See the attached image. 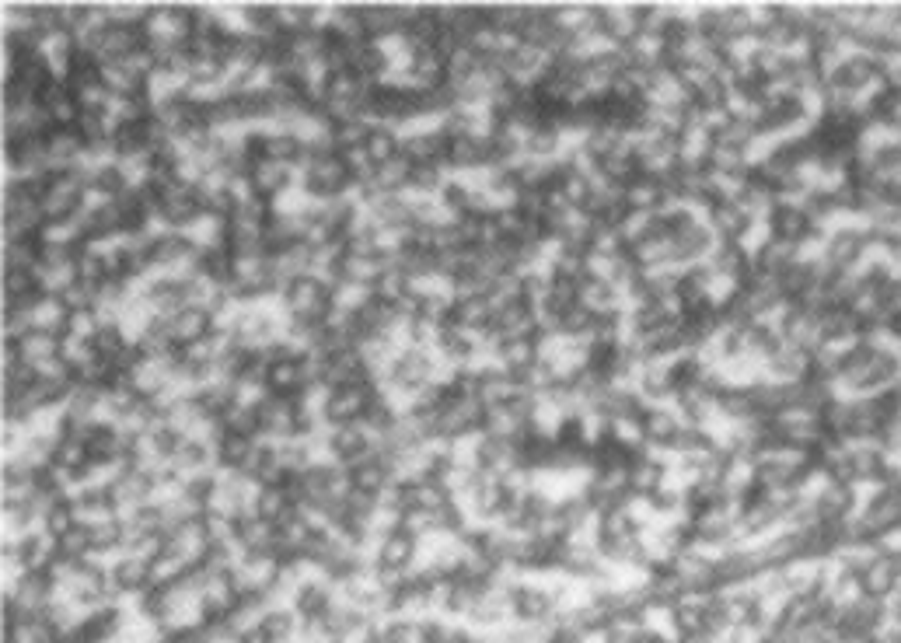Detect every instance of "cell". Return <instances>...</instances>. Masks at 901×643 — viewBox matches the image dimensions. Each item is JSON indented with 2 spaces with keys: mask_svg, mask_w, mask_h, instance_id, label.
Segmentation results:
<instances>
[{
  "mask_svg": "<svg viewBox=\"0 0 901 643\" xmlns=\"http://www.w3.org/2000/svg\"><path fill=\"white\" fill-rule=\"evenodd\" d=\"M364 151H367V158L374 161V168H385V165H392V161L402 154V140L395 137V133L388 130L385 123H374L371 126V137H367V144H364Z\"/></svg>",
  "mask_w": 901,
  "mask_h": 643,
  "instance_id": "obj_19",
  "label": "cell"
},
{
  "mask_svg": "<svg viewBox=\"0 0 901 643\" xmlns=\"http://www.w3.org/2000/svg\"><path fill=\"white\" fill-rule=\"evenodd\" d=\"M283 305L290 312V322L297 325H325L329 315L336 312V287L318 273L297 277L283 291Z\"/></svg>",
  "mask_w": 901,
  "mask_h": 643,
  "instance_id": "obj_1",
  "label": "cell"
},
{
  "mask_svg": "<svg viewBox=\"0 0 901 643\" xmlns=\"http://www.w3.org/2000/svg\"><path fill=\"white\" fill-rule=\"evenodd\" d=\"M297 507L290 504L287 490L283 486H259V493H255V504H252V514L262 521H269V525H280L283 518H290Z\"/></svg>",
  "mask_w": 901,
  "mask_h": 643,
  "instance_id": "obj_16",
  "label": "cell"
},
{
  "mask_svg": "<svg viewBox=\"0 0 901 643\" xmlns=\"http://www.w3.org/2000/svg\"><path fill=\"white\" fill-rule=\"evenodd\" d=\"M74 525H81V514H77V504L74 497H60L49 504L46 518H42V532H49L53 539H60V535H67Z\"/></svg>",
  "mask_w": 901,
  "mask_h": 643,
  "instance_id": "obj_21",
  "label": "cell"
},
{
  "mask_svg": "<svg viewBox=\"0 0 901 643\" xmlns=\"http://www.w3.org/2000/svg\"><path fill=\"white\" fill-rule=\"evenodd\" d=\"M266 392L269 395H283V399H297V395L304 392L301 353H290V357L269 360V367H266Z\"/></svg>",
  "mask_w": 901,
  "mask_h": 643,
  "instance_id": "obj_7",
  "label": "cell"
},
{
  "mask_svg": "<svg viewBox=\"0 0 901 643\" xmlns=\"http://www.w3.org/2000/svg\"><path fill=\"white\" fill-rule=\"evenodd\" d=\"M308 643H343V640H336V637H325V640H308Z\"/></svg>",
  "mask_w": 901,
  "mask_h": 643,
  "instance_id": "obj_29",
  "label": "cell"
},
{
  "mask_svg": "<svg viewBox=\"0 0 901 643\" xmlns=\"http://www.w3.org/2000/svg\"><path fill=\"white\" fill-rule=\"evenodd\" d=\"M388 643H430V623L420 619H395L385 626Z\"/></svg>",
  "mask_w": 901,
  "mask_h": 643,
  "instance_id": "obj_25",
  "label": "cell"
},
{
  "mask_svg": "<svg viewBox=\"0 0 901 643\" xmlns=\"http://www.w3.org/2000/svg\"><path fill=\"white\" fill-rule=\"evenodd\" d=\"M112 588L116 591H144L151 588V560L126 553L119 563H112Z\"/></svg>",
  "mask_w": 901,
  "mask_h": 643,
  "instance_id": "obj_12",
  "label": "cell"
},
{
  "mask_svg": "<svg viewBox=\"0 0 901 643\" xmlns=\"http://www.w3.org/2000/svg\"><path fill=\"white\" fill-rule=\"evenodd\" d=\"M56 553L70 556V560H88L91 556V525L88 521H81V525H74L67 535H60V539H56Z\"/></svg>",
  "mask_w": 901,
  "mask_h": 643,
  "instance_id": "obj_23",
  "label": "cell"
},
{
  "mask_svg": "<svg viewBox=\"0 0 901 643\" xmlns=\"http://www.w3.org/2000/svg\"><path fill=\"white\" fill-rule=\"evenodd\" d=\"M290 179H294V172H290L287 165L259 161V165H252V172H248V193L259 196V200H273V196H280L283 189H290Z\"/></svg>",
  "mask_w": 901,
  "mask_h": 643,
  "instance_id": "obj_10",
  "label": "cell"
},
{
  "mask_svg": "<svg viewBox=\"0 0 901 643\" xmlns=\"http://www.w3.org/2000/svg\"><path fill=\"white\" fill-rule=\"evenodd\" d=\"M437 350H441L451 364H465V360H472V353L479 350V343L472 339V332L458 329V325H444V329H437Z\"/></svg>",
  "mask_w": 901,
  "mask_h": 643,
  "instance_id": "obj_18",
  "label": "cell"
},
{
  "mask_svg": "<svg viewBox=\"0 0 901 643\" xmlns=\"http://www.w3.org/2000/svg\"><path fill=\"white\" fill-rule=\"evenodd\" d=\"M552 595L542 588H514L510 591V609L524 619V623H545L552 612Z\"/></svg>",
  "mask_w": 901,
  "mask_h": 643,
  "instance_id": "obj_14",
  "label": "cell"
},
{
  "mask_svg": "<svg viewBox=\"0 0 901 643\" xmlns=\"http://www.w3.org/2000/svg\"><path fill=\"white\" fill-rule=\"evenodd\" d=\"M214 451H217V462H221L224 469L245 472L248 458H252V451H255V437L231 434V430H224L221 441H214Z\"/></svg>",
  "mask_w": 901,
  "mask_h": 643,
  "instance_id": "obj_17",
  "label": "cell"
},
{
  "mask_svg": "<svg viewBox=\"0 0 901 643\" xmlns=\"http://www.w3.org/2000/svg\"><path fill=\"white\" fill-rule=\"evenodd\" d=\"M346 186H353V182H350V172H346V165H343L339 154L318 158V161H311V165L304 168V189H308L311 196H318L322 203L339 200Z\"/></svg>",
  "mask_w": 901,
  "mask_h": 643,
  "instance_id": "obj_4",
  "label": "cell"
},
{
  "mask_svg": "<svg viewBox=\"0 0 901 643\" xmlns=\"http://www.w3.org/2000/svg\"><path fill=\"white\" fill-rule=\"evenodd\" d=\"M647 434L654 437V441H671V437L678 434V423L671 420V416L657 413V416H650L647 420Z\"/></svg>",
  "mask_w": 901,
  "mask_h": 643,
  "instance_id": "obj_27",
  "label": "cell"
},
{
  "mask_svg": "<svg viewBox=\"0 0 901 643\" xmlns=\"http://www.w3.org/2000/svg\"><path fill=\"white\" fill-rule=\"evenodd\" d=\"M168 322H172V339L179 346H193L207 339L210 332H217V315L203 305H186L182 312L168 315Z\"/></svg>",
  "mask_w": 901,
  "mask_h": 643,
  "instance_id": "obj_6",
  "label": "cell"
},
{
  "mask_svg": "<svg viewBox=\"0 0 901 643\" xmlns=\"http://www.w3.org/2000/svg\"><path fill=\"white\" fill-rule=\"evenodd\" d=\"M241 643H273V640H269V633L262 626H252V630L241 633Z\"/></svg>",
  "mask_w": 901,
  "mask_h": 643,
  "instance_id": "obj_28",
  "label": "cell"
},
{
  "mask_svg": "<svg viewBox=\"0 0 901 643\" xmlns=\"http://www.w3.org/2000/svg\"><path fill=\"white\" fill-rule=\"evenodd\" d=\"M332 609V591L322 581H301L294 591V612L301 619H322Z\"/></svg>",
  "mask_w": 901,
  "mask_h": 643,
  "instance_id": "obj_15",
  "label": "cell"
},
{
  "mask_svg": "<svg viewBox=\"0 0 901 643\" xmlns=\"http://www.w3.org/2000/svg\"><path fill=\"white\" fill-rule=\"evenodd\" d=\"M196 249H200V245H196L189 235H182V231H165V235H158L151 242L147 259H151V266H168V270H175V266H182L189 256H196Z\"/></svg>",
  "mask_w": 901,
  "mask_h": 643,
  "instance_id": "obj_8",
  "label": "cell"
},
{
  "mask_svg": "<svg viewBox=\"0 0 901 643\" xmlns=\"http://www.w3.org/2000/svg\"><path fill=\"white\" fill-rule=\"evenodd\" d=\"M378 388H353V385H339L325 392L322 402V420L332 423V427H350V423H364L371 402L378 399Z\"/></svg>",
  "mask_w": 901,
  "mask_h": 643,
  "instance_id": "obj_2",
  "label": "cell"
},
{
  "mask_svg": "<svg viewBox=\"0 0 901 643\" xmlns=\"http://www.w3.org/2000/svg\"><path fill=\"white\" fill-rule=\"evenodd\" d=\"M416 549H420V542H416L413 532H406V528H392V532L381 539L378 546V563L381 567H395V570H409L416 560Z\"/></svg>",
  "mask_w": 901,
  "mask_h": 643,
  "instance_id": "obj_11",
  "label": "cell"
},
{
  "mask_svg": "<svg viewBox=\"0 0 901 643\" xmlns=\"http://www.w3.org/2000/svg\"><path fill=\"white\" fill-rule=\"evenodd\" d=\"M297 612H287V609H266L259 616V626L269 633V640L273 643H287L290 637H294L297 630Z\"/></svg>",
  "mask_w": 901,
  "mask_h": 643,
  "instance_id": "obj_24",
  "label": "cell"
},
{
  "mask_svg": "<svg viewBox=\"0 0 901 643\" xmlns=\"http://www.w3.org/2000/svg\"><path fill=\"white\" fill-rule=\"evenodd\" d=\"M123 549V518H105L91 525V553Z\"/></svg>",
  "mask_w": 901,
  "mask_h": 643,
  "instance_id": "obj_22",
  "label": "cell"
},
{
  "mask_svg": "<svg viewBox=\"0 0 901 643\" xmlns=\"http://www.w3.org/2000/svg\"><path fill=\"white\" fill-rule=\"evenodd\" d=\"M294 409L297 399H283V395H266L259 402V423L266 437H294Z\"/></svg>",
  "mask_w": 901,
  "mask_h": 643,
  "instance_id": "obj_9",
  "label": "cell"
},
{
  "mask_svg": "<svg viewBox=\"0 0 901 643\" xmlns=\"http://www.w3.org/2000/svg\"><path fill=\"white\" fill-rule=\"evenodd\" d=\"M98 196H105V200H119L123 193H130L133 182H130V172H126L123 161H102V165H95V172H91V186Z\"/></svg>",
  "mask_w": 901,
  "mask_h": 643,
  "instance_id": "obj_13",
  "label": "cell"
},
{
  "mask_svg": "<svg viewBox=\"0 0 901 643\" xmlns=\"http://www.w3.org/2000/svg\"><path fill=\"white\" fill-rule=\"evenodd\" d=\"M210 462H217V451L210 448L207 441H200V437H189V441L182 444L179 451H175V458L168 465H172V469H179L182 476H186V472H203Z\"/></svg>",
  "mask_w": 901,
  "mask_h": 643,
  "instance_id": "obj_20",
  "label": "cell"
},
{
  "mask_svg": "<svg viewBox=\"0 0 901 643\" xmlns=\"http://www.w3.org/2000/svg\"><path fill=\"white\" fill-rule=\"evenodd\" d=\"M409 189H420V193H441L444 179L437 165H413V175H409Z\"/></svg>",
  "mask_w": 901,
  "mask_h": 643,
  "instance_id": "obj_26",
  "label": "cell"
},
{
  "mask_svg": "<svg viewBox=\"0 0 901 643\" xmlns=\"http://www.w3.org/2000/svg\"><path fill=\"white\" fill-rule=\"evenodd\" d=\"M203 214V189L200 182H172L168 189H161L158 196V217L165 224H182L196 221Z\"/></svg>",
  "mask_w": 901,
  "mask_h": 643,
  "instance_id": "obj_3",
  "label": "cell"
},
{
  "mask_svg": "<svg viewBox=\"0 0 901 643\" xmlns=\"http://www.w3.org/2000/svg\"><path fill=\"white\" fill-rule=\"evenodd\" d=\"M374 448V434L364 427V423H350V427H332L329 434V451L336 458V465L350 469V465L364 462Z\"/></svg>",
  "mask_w": 901,
  "mask_h": 643,
  "instance_id": "obj_5",
  "label": "cell"
}]
</instances>
